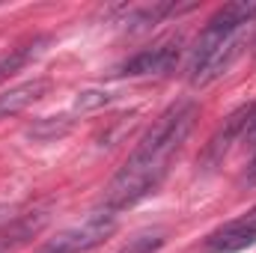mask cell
<instances>
[{"mask_svg":"<svg viewBox=\"0 0 256 253\" xmlns=\"http://www.w3.org/2000/svg\"><path fill=\"white\" fill-rule=\"evenodd\" d=\"M196 104L191 98H182L176 104H170L152 126L140 137L137 149L128 155V161L120 167V173L110 179L108 194H104V206L120 212L134 202H140L143 196H149L152 190L161 185V179L167 176L173 158L179 155L182 143L188 140L196 122Z\"/></svg>","mask_w":256,"mask_h":253,"instance_id":"obj_1","label":"cell"},{"mask_svg":"<svg viewBox=\"0 0 256 253\" xmlns=\"http://www.w3.org/2000/svg\"><path fill=\"white\" fill-rule=\"evenodd\" d=\"M256 18V0H236L220 6L202 27L188 60L191 86H208L226 74L248 45V24Z\"/></svg>","mask_w":256,"mask_h":253,"instance_id":"obj_2","label":"cell"},{"mask_svg":"<svg viewBox=\"0 0 256 253\" xmlns=\"http://www.w3.org/2000/svg\"><path fill=\"white\" fill-rule=\"evenodd\" d=\"M114 232H116V212L104 206V208L86 214L80 224L57 232L42 248V253H86L92 248H98L104 238H110Z\"/></svg>","mask_w":256,"mask_h":253,"instance_id":"obj_3","label":"cell"},{"mask_svg":"<svg viewBox=\"0 0 256 253\" xmlns=\"http://www.w3.org/2000/svg\"><path fill=\"white\" fill-rule=\"evenodd\" d=\"M256 114V104H242L238 110H232L226 120H224V126L218 128L214 134H212V140L206 143V149H202V155H200V170H214L224 158H226V152H230V146L236 143V140H242L244 137V131L250 126V120H254Z\"/></svg>","mask_w":256,"mask_h":253,"instance_id":"obj_4","label":"cell"},{"mask_svg":"<svg viewBox=\"0 0 256 253\" xmlns=\"http://www.w3.org/2000/svg\"><path fill=\"white\" fill-rule=\"evenodd\" d=\"M179 51H182V36H170V39H161L155 42L152 48H143L140 54H134L131 60L120 66L114 74L120 78H146V74H164L170 72L176 60H179Z\"/></svg>","mask_w":256,"mask_h":253,"instance_id":"obj_5","label":"cell"},{"mask_svg":"<svg viewBox=\"0 0 256 253\" xmlns=\"http://www.w3.org/2000/svg\"><path fill=\"white\" fill-rule=\"evenodd\" d=\"M48 92H51V80L48 78H33V80H24V84L9 86L6 92H0V120H9V116H15L21 110L33 108Z\"/></svg>","mask_w":256,"mask_h":253,"instance_id":"obj_6","label":"cell"},{"mask_svg":"<svg viewBox=\"0 0 256 253\" xmlns=\"http://www.w3.org/2000/svg\"><path fill=\"white\" fill-rule=\"evenodd\" d=\"M256 244V224L236 220L206 238V253H238Z\"/></svg>","mask_w":256,"mask_h":253,"instance_id":"obj_7","label":"cell"},{"mask_svg":"<svg viewBox=\"0 0 256 253\" xmlns=\"http://www.w3.org/2000/svg\"><path fill=\"white\" fill-rule=\"evenodd\" d=\"M51 42H54L51 36H36L33 42H24V45H18V48L0 51V80L9 78V74H15V72H21L27 63H33L36 57H42Z\"/></svg>","mask_w":256,"mask_h":253,"instance_id":"obj_8","label":"cell"},{"mask_svg":"<svg viewBox=\"0 0 256 253\" xmlns=\"http://www.w3.org/2000/svg\"><path fill=\"white\" fill-rule=\"evenodd\" d=\"M68 131H72V120L68 116H42V120H36L27 128V134L33 140H57V137H63Z\"/></svg>","mask_w":256,"mask_h":253,"instance_id":"obj_9","label":"cell"},{"mask_svg":"<svg viewBox=\"0 0 256 253\" xmlns=\"http://www.w3.org/2000/svg\"><path fill=\"white\" fill-rule=\"evenodd\" d=\"M164 244V232L161 230H149V232H140L134 238H128V244L120 253H155Z\"/></svg>","mask_w":256,"mask_h":253,"instance_id":"obj_10","label":"cell"},{"mask_svg":"<svg viewBox=\"0 0 256 253\" xmlns=\"http://www.w3.org/2000/svg\"><path fill=\"white\" fill-rule=\"evenodd\" d=\"M114 102V92H104V90H86L74 98V110L86 114V110H96V108H104Z\"/></svg>","mask_w":256,"mask_h":253,"instance_id":"obj_11","label":"cell"},{"mask_svg":"<svg viewBox=\"0 0 256 253\" xmlns=\"http://www.w3.org/2000/svg\"><path fill=\"white\" fill-rule=\"evenodd\" d=\"M242 185H256V152L248 164V170H244V176H242Z\"/></svg>","mask_w":256,"mask_h":253,"instance_id":"obj_12","label":"cell"},{"mask_svg":"<svg viewBox=\"0 0 256 253\" xmlns=\"http://www.w3.org/2000/svg\"><path fill=\"white\" fill-rule=\"evenodd\" d=\"M242 140H248V143H254L256 146V114H254V120H250V126H248V131H244Z\"/></svg>","mask_w":256,"mask_h":253,"instance_id":"obj_13","label":"cell"},{"mask_svg":"<svg viewBox=\"0 0 256 253\" xmlns=\"http://www.w3.org/2000/svg\"><path fill=\"white\" fill-rule=\"evenodd\" d=\"M242 220H244V224H256V206L250 208V214H248V218H242Z\"/></svg>","mask_w":256,"mask_h":253,"instance_id":"obj_14","label":"cell"},{"mask_svg":"<svg viewBox=\"0 0 256 253\" xmlns=\"http://www.w3.org/2000/svg\"><path fill=\"white\" fill-rule=\"evenodd\" d=\"M6 212H9V208H3V206H0V224L6 220Z\"/></svg>","mask_w":256,"mask_h":253,"instance_id":"obj_15","label":"cell"},{"mask_svg":"<svg viewBox=\"0 0 256 253\" xmlns=\"http://www.w3.org/2000/svg\"><path fill=\"white\" fill-rule=\"evenodd\" d=\"M0 253H6V248H3V244H0Z\"/></svg>","mask_w":256,"mask_h":253,"instance_id":"obj_16","label":"cell"},{"mask_svg":"<svg viewBox=\"0 0 256 253\" xmlns=\"http://www.w3.org/2000/svg\"><path fill=\"white\" fill-rule=\"evenodd\" d=\"M254 48H256V42H254Z\"/></svg>","mask_w":256,"mask_h":253,"instance_id":"obj_17","label":"cell"}]
</instances>
